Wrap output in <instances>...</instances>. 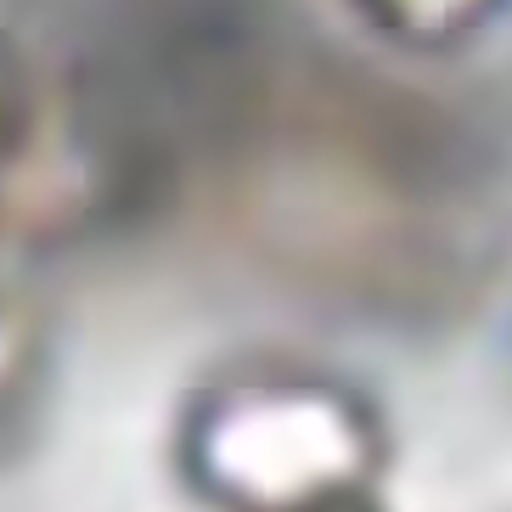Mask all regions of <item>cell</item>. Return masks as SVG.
Returning a JSON list of instances; mask_svg holds the SVG:
<instances>
[{
    "label": "cell",
    "instance_id": "1",
    "mask_svg": "<svg viewBox=\"0 0 512 512\" xmlns=\"http://www.w3.org/2000/svg\"><path fill=\"white\" fill-rule=\"evenodd\" d=\"M192 456L214 496L248 512H299L372 490V428L332 389L254 383L192 417Z\"/></svg>",
    "mask_w": 512,
    "mask_h": 512
},
{
    "label": "cell",
    "instance_id": "2",
    "mask_svg": "<svg viewBox=\"0 0 512 512\" xmlns=\"http://www.w3.org/2000/svg\"><path fill=\"white\" fill-rule=\"evenodd\" d=\"M507 0H361V12L372 23H383L400 40L417 46H451L462 34L484 29Z\"/></svg>",
    "mask_w": 512,
    "mask_h": 512
},
{
    "label": "cell",
    "instance_id": "3",
    "mask_svg": "<svg viewBox=\"0 0 512 512\" xmlns=\"http://www.w3.org/2000/svg\"><path fill=\"white\" fill-rule=\"evenodd\" d=\"M0 321H6V316H0Z\"/></svg>",
    "mask_w": 512,
    "mask_h": 512
}]
</instances>
